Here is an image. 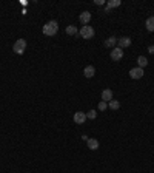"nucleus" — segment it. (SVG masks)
<instances>
[{
    "label": "nucleus",
    "instance_id": "obj_4",
    "mask_svg": "<svg viewBox=\"0 0 154 173\" xmlns=\"http://www.w3.org/2000/svg\"><path fill=\"white\" fill-rule=\"evenodd\" d=\"M110 56H111V59H113L114 62L120 60V59L123 57V49H122V48H119V46H117V48H113V49H111V54H110Z\"/></svg>",
    "mask_w": 154,
    "mask_h": 173
},
{
    "label": "nucleus",
    "instance_id": "obj_9",
    "mask_svg": "<svg viewBox=\"0 0 154 173\" xmlns=\"http://www.w3.org/2000/svg\"><path fill=\"white\" fill-rule=\"evenodd\" d=\"M94 74H96V68H94L93 65L85 66V70H83V76H85V77L91 79V77H94Z\"/></svg>",
    "mask_w": 154,
    "mask_h": 173
},
{
    "label": "nucleus",
    "instance_id": "obj_2",
    "mask_svg": "<svg viewBox=\"0 0 154 173\" xmlns=\"http://www.w3.org/2000/svg\"><path fill=\"white\" fill-rule=\"evenodd\" d=\"M79 34H80L83 39H93L94 37V28L90 26V25H83L79 29Z\"/></svg>",
    "mask_w": 154,
    "mask_h": 173
},
{
    "label": "nucleus",
    "instance_id": "obj_21",
    "mask_svg": "<svg viewBox=\"0 0 154 173\" xmlns=\"http://www.w3.org/2000/svg\"><path fill=\"white\" fill-rule=\"evenodd\" d=\"M94 3H96V5H103L105 2H103V0H96V2H94Z\"/></svg>",
    "mask_w": 154,
    "mask_h": 173
},
{
    "label": "nucleus",
    "instance_id": "obj_20",
    "mask_svg": "<svg viewBox=\"0 0 154 173\" xmlns=\"http://www.w3.org/2000/svg\"><path fill=\"white\" fill-rule=\"evenodd\" d=\"M148 53L154 54V46H148Z\"/></svg>",
    "mask_w": 154,
    "mask_h": 173
},
{
    "label": "nucleus",
    "instance_id": "obj_12",
    "mask_svg": "<svg viewBox=\"0 0 154 173\" xmlns=\"http://www.w3.org/2000/svg\"><path fill=\"white\" fill-rule=\"evenodd\" d=\"M120 3H122L120 0H110V2H108V6H106V9H105V11H106V12H110L113 8H117V6H120Z\"/></svg>",
    "mask_w": 154,
    "mask_h": 173
},
{
    "label": "nucleus",
    "instance_id": "obj_8",
    "mask_svg": "<svg viewBox=\"0 0 154 173\" xmlns=\"http://www.w3.org/2000/svg\"><path fill=\"white\" fill-rule=\"evenodd\" d=\"M117 43H119V48H128L131 45V37H120V39H117Z\"/></svg>",
    "mask_w": 154,
    "mask_h": 173
},
{
    "label": "nucleus",
    "instance_id": "obj_3",
    "mask_svg": "<svg viewBox=\"0 0 154 173\" xmlns=\"http://www.w3.org/2000/svg\"><path fill=\"white\" fill-rule=\"evenodd\" d=\"M12 49H14V53H17V54H23V53H25V49H26V40H25V39L15 40Z\"/></svg>",
    "mask_w": 154,
    "mask_h": 173
},
{
    "label": "nucleus",
    "instance_id": "obj_5",
    "mask_svg": "<svg viewBox=\"0 0 154 173\" xmlns=\"http://www.w3.org/2000/svg\"><path fill=\"white\" fill-rule=\"evenodd\" d=\"M143 68H140V66H136V68H133V70L129 71V76H131V79H142L143 77Z\"/></svg>",
    "mask_w": 154,
    "mask_h": 173
},
{
    "label": "nucleus",
    "instance_id": "obj_17",
    "mask_svg": "<svg viewBox=\"0 0 154 173\" xmlns=\"http://www.w3.org/2000/svg\"><path fill=\"white\" fill-rule=\"evenodd\" d=\"M137 63H139L137 66H140V68H145V66L148 65V59H146L145 56H139V57H137Z\"/></svg>",
    "mask_w": 154,
    "mask_h": 173
},
{
    "label": "nucleus",
    "instance_id": "obj_10",
    "mask_svg": "<svg viewBox=\"0 0 154 173\" xmlns=\"http://www.w3.org/2000/svg\"><path fill=\"white\" fill-rule=\"evenodd\" d=\"M113 99H114V96H113V91H111L110 88H106V90L102 91V100H103V102H110V100H113Z\"/></svg>",
    "mask_w": 154,
    "mask_h": 173
},
{
    "label": "nucleus",
    "instance_id": "obj_7",
    "mask_svg": "<svg viewBox=\"0 0 154 173\" xmlns=\"http://www.w3.org/2000/svg\"><path fill=\"white\" fill-rule=\"evenodd\" d=\"M74 122L76 124H85V120H87V113H83V111H77L74 114Z\"/></svg>",
    "mask_w": 154,
    "mask_h": 173
},
{
    "label": "nucleus",
    "instance_id": "obj_18",
    "mask_svg": "<svg viewBox=\"0 0 154 173\" xmlns=\"http://www.w3.org/2000/svg\"><path fill=\"white\" fill-rule=\"evenodd\" d=\"M96 117H97V111L90 110V111L87 113V119H96Z\"/></svg>",
    "mask_w": 154,
    "mask_h": 173
},
{
    "label": "nucleus",
    "instance_id": "obj_15",
    "mask_svg": "<svg viewBox=\"0 0 154 173\" xmlns=\"http://www.w3.org/2000/svg\"><path fill=\"white\" fill-rule=\"evenodd\" d=\"M146 29L149 31V32H152L154 31V15L152 17H149V19H146Z\"/></svg>",
    "mask_w": 154,
    "mask_h": 173
},
{
    "label": "nucleus",
    "instance_id": "obj_11",
    "mask_svg": "<svg viewBox=\"0 0 154 173\" xmlns=\"http://www.w3.org/2000/svg\"><path fill=\"white\" fill-rule=\"evenodd\" d=\"M87 145H88V148H90V150H97V148H99V145H100V142H99L97 139H94V137H91V139H88V141H87Z\"/></svg>",
    "mask_w": 154,
    "mask_h": 173
},
{
    "label": "nucleus",
    "instance_id": "obj_14",
    "mask_svg": "<svg viewBox=\"0 0 154 173\" xmlns=\"http://www.w3.org/2000/svg\"><path fill=\"white\" fill-rule=\"evenodd\" d=\"M116 43H117V39H116L114 36H111V37H108V39L105 40V46H106V48H114Z\"/></svg>",
    "mask_w": 154,
    "mask_h": 173
},
{
    "label": "nucleus",
    "instance_id": "obj_16",
    "mask_svg": "<svg viewBox=\"0 0 154 173\" xmlns=\"http://www.w3.org/2000/svg\"><path fill=\"white\" fill-rule=\"evenodd\" d=\"M108 107H110L111 110H119V108H120V102L116 100V99H113V100L108 102Z\"/></svg>",
    "mask_w": 154,
    "mask_h": 173
},
{
    "label": "nucleus",
    "instance_id": "obj_1",
    "mask_svg": "<svg viewBox=\"0 0 154 173\" xmlns=\"http://www.w3.org/2000/svg\"><path fill=\"white\" fill-rule=\"evenodd\" d=\"M42 31H43L45 36L53 37V36H56L57 31H59V25H57V22H56V20H51V22H48V23H45V25H43Z\"/></svg>",
    "mask_w": 154,
    "mask_h": 173
},
{
    "label": "nucleus",
    "instance_id": "obj_6",
    "mask_svg": "<svg viewBox=\"0 0 154 173\" xmlns=\"http://www.w3.org/2000/svg\"><path fill=\"white\" fill-rule=\"evenodd\" d=\"M79 20H80L82 25L90 23V20H91V12H90V11H83V12L79 15Z\"/></svg>",
    "mask_w": 154,
    "mask_h": 173
},
{
    "label": "nucleus",
    "instance_id": "obj_19",
    "mask_svg": "<svg viewBox=\"0 0 154 173\" xmlns=\"http://www.w3.org/2000/svg\"><path fill=\"white\" fill-rule=\"evenodd\" d=\"M106 108H108V105H106V102H103V100H100V102H99V110H100V111H105Z\"/></svg>",
    "mask_w": 154,
    "mask_h": 173
},
{
    "label": "nucleus",
    "instance_id": "obj_13",
    "mask_svg": "<svg viewBox=\"0 0 154 173\" xmlns=\"http://www.w3.org/2000/svg\"><path fill=\"white\" fill-rule=\"evenodd\" d=\"M66 34H68V36H77V34H79V29H77V26H74V25L66 26Z\"/></svg>",
    "mask_w": 154,
    "mask_h": 173
}]
</instances>
